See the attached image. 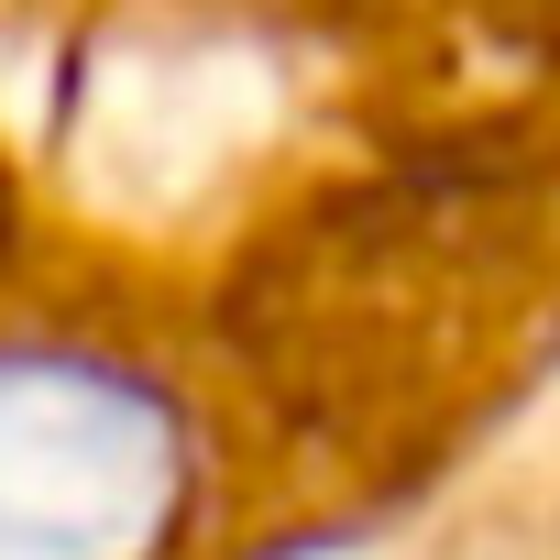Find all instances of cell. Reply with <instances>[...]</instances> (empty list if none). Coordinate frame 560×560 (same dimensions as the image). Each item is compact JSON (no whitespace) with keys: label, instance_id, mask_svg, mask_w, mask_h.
I'll list each match as a JSON object with an SVG mask.
<instances>
[{"label":"cell","instance_id":"obj_1","mask_svg":"<svg viewBox=\"0 0 560 560\" xmlns=\"http://www.w3.org/2000/svg\"><path fill=\"white\" fill-rule=\"evenodd\" d=\"M209 472V407L154 341L0 319V560H187Z\"/></svg>","mask_w":560,"mask_h":560}]
</instances>
